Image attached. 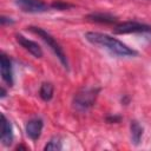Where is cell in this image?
Returning <instances> with one entry per match:
<instances>
[{"label":"cell","instance_id":"1","mask_svg":"<svg viewBox=\"0 0 151 151\" xmlns=\"http://www.w3.org/2000/svg\"><path fill=\"white\" fill-rule=\"evenodd\" d=\"M85 38L87 41H90L93 45L100 46L111 53L120 57H133L137 55V52L132 48H130L127 45L122 42L120 40L105 34V33H99V32H87L85 34Z\"/></svg>","mask_w":151,"mask_h":151},{"label":"cell","instance_id":"2","mask_svg":"<svg viewBox=\"0 0 151 151\" xmlns=\"http://www.w3.org/2000/svg\"><path fill=\"white\" fill-rule=\"evenodd\" d=\"M29 31L33 32V33H35V34H38L46 42V45L53 51V53L57 55V58L60 60V63L64 65V67L65 68H68V61H67V58H66V54H65L63 47L59 45V42L48 32H46L45 29H42L40 27H35V26H31L29 27Z\"/></svg>","mask_w":151,"mask_h":151},{"label":"cell","instance_id":"3","mask_svg":"<svg viewBox=\"0 0 151 151\" xmlns=\"http://www.w3.org/2000/svg\"><path fill=\"white\" fill-rule=\"evenodd\" d=\"M99 93V88L86 87L81 88L73 98V105L78 111H86L91 106H93L97 96Z\"/></svg>","mask_w":151,"mask_h":151},{"label":"cell","instance_id":"4","mask_svg":"<svg viewBox=\"0 0 151 151\" xmlns=\"http://www.w3.org/2000/svg\"><path fill=\"white\" fill-rule=\"evenodd\" d=\"M151 26L142 24L138 21H125L116 26L114 33L117 34H129V33H150Z\"/></svg>","mask_w":151,"mask_h":151},{"label":"cell","instance_id":"5","mask_svg":"<svg viewBox=\"0 0 151 151\" xmlns=\"http://www.w3.org/2000/svg\"><path fill=\"white\" fill-rule=\"evenodd\" d=\"M15 4L26 13H42L48 9V6L41 0H15Z\"/></svg>","mask_w":151,"mask_h":151},{"label":"cell","instance_id":"6","mask_svg":"<svg viewBox=\"0 0 151 151\" xmlns=\"http://www.w3.org/2000/svg\"><path fill=\"white\" fill-rule=\"evenodd\" d=\"M15 39H17L18 44L21 47H24L26 51H28L33 57H35V58H41L42 57V50L35 41L29 40L28 38H26V37H24L21 34H17Z\"/></svg>","mask_w":151,"mask_h":151},{"label":"cell","instance_id":"7","mask_svg":"<svg viewBox=\"0 0 151 151\" xmlns=\"http://www.w3.org/2000/svg\"><path fill=\"white\" fill-rule=\"evenodd\" d=\"M0 70H1V77L2 80L8 84L9 86L13 85V70H12V63L9 58L6 54L0 55Z\"/></svg>","mask_w":151,"mask_h":151},{"label":"cell","instance_id":"8","mask_svg":"<svg viewBox=\"0 0 151 151\" xmlns=\"http://www.w3.org/2000/svg\"><path fill=\"white\" fill-rule=\"evenodd\" d=\"M42 126H44V123L40 118H33L26 123V126H25L26 134L32 140H37V139H39V137L41 134Z\"/></svg>","mask_w":151,"mask_h":151},{"label":"cell","instance_id":"9","mask_svg":"<svg viewBox=\"0 0 151 151\" xmlns=\"http://www.w3.org/2000/svg\"><path fill=\"white\" fill-rule=\"evenodd\" d=\"M13 142V130L9 120L4 113H1V143L6 146L11 145Z\"/></svg>","mask_w":151,"mask_h":151},{"label":"cell","instance_id":"10","mask_svg":"<svg viewBox=\"0 0 151 151\" xmlns=\"http://www.w3.org/2000/svg\"><path fill=\"white\" fill-rule=\"evenodd\" d=\"M86 19L92 22H98V24H113L117 21L116 17H113L112 14H109V13H103V12L91 13L86 17Z\"/></svg>","mask_w":151,"mask_h":151},{"label":"cell","instance_id":"11","mask_svg":"<svg viewBox=\"0 0 151 151\" xmlns=\"http://www.w3.org/2000/svg\"><path fill=\"white\" fill-rule=\"evenodd\" d=\"M130 131H131V140L134 145H138L142 140L143 137V126L137 122V120H132L130 124Z\"/></svg>","mask_w":151,"mask_h":151},{"label":"cell","instance_id":"12","mask_svg":"<svg viewBox=\"0 0 151 151\" xmlns=\"http://www.w3.org/2000/svg\"><path fill=\"white\" fill-rule=\"evenodd\" d=\"M53 92H54V87L51 83H44L41 86H40V90H39V96L42 100L45 101H48L52 99L53 97Z\"/></svg>","mask_w":151,"mask_h":151},{"label":"cell","instance_id":"13","mask_svg":"<svg viewBox=\"0 0 151 151\" xmlns=\"http://www.w3.org/2000/svg\"><path fill=\"white\" fill-rule=\"evenodd\" d=\"M60 149H61V142H60V139L57 138V137L52 138V139L45 145V147H44V150H60Z\"/></svg>","mask_w":151,"mask_h":151},{"label":"cell","instance_id":"14","mask_svg":"<svg viewBox=\"0 0 151 151\" xmlns=\"http://www.w3.org/2000/svg\"><path fill=\"white\" fill-rule=\"evenodd\" d=\"M51 7L54 8V9L63 11V9H67V8H70L71 5H68V4H66V2H63V1H55V2H53V4L51 5Z\"/></svg>","mask_w":151,"mask_h":151},{"label":"cell","instance_id":"15","mask_svg":"<svg viewBox=\"0 0 151 151\" xmlns=\"http://www.w3.org/2000/svg\"><path fill=\"white\" fill-rule=\"evenodd\" d=\"M6 96V92H5V90L4 88H1V98H4Z\"/></svg>","mask_w":151,"mask_h":151}]
</instances>
